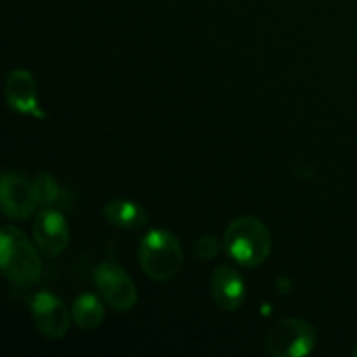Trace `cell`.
Masks as SVG:
<instances>
[{
	"mask_svg": "<svg viewBox=\"0 0 357 357\" xmlns=\"http://www.w3.org/2000/svg\"><path fill=\"white\" fill-rule=\"evenodd\" d=\"M223 250L241 267L255 268L271 255V232L261 220L255 216H239L225 229Z\"/></svg>",
	"mask_w": 357,
	"mask_h": 357,
	"instance_id": "6da1fadb",
	"label": "cell"
},
{
	"mask_svg": "<svg viewBox=\"0 0 357 357\" xmlns=\"http://www.w3.org/2000/svg\"><path fill=\"white\" fill-rule=\"evenodd\" d=\"M40 251L16 227H3L0 234V265L9 281L17 286L37 284L42 275Z\"/></svg>",
	"mask_w": 357,
	"mask_h": 357,
	"instance_id": "7a4b0ae2",
	"label": "cell"
},
{
	"mask_svg": "<svg viewBox=\"0 0 357 357\" xmlns=\"http://www.w3.org/2000/svg\"><path fill=\"white\" fill-rule=\"evenodd\" d=\"M138 261L146 278L166 282L180 274L183 267V250L173 234L153 229L139 241Z\"/></svg>",
	"mask_w": 357,
	"mask_h": 357,
	"instance_id": "3957f363",
	"label": "cell"
},
{
	"mask_svg": "<svg viewBox=\"0 0 357 357\" xmlns=\"http://www.w3.org/2000/svg\"><path fill=\"white\" fill-rule=\"evenodd\" d=\"M264 344L265 351L274 357H303L316 349L317 333L309 321L286 317L272 324Z\"/></svg>",
	"mask_w": 357,
	"mask_h": 357,
	"instance_id": "277c9868",
	"label": "cell"
},
{
	"mask_svg": "<svg viewBox=\"0 0 357 357\" xmlns=\"http://www.w3.org/2000/svg\"><path fill=\"white\" fill-rule=\"evenodd\" d=\"M98 295L117 312L131 310L138 302V289L128 272L115 260H103L94 271Z\"/></svg>",
	"mask_w": 357,
	"mask_h": 357,
	"instance_id": "5b68a950",
	"label": "cell"
},
{
	"mask_svg": "<svg viewBox=\"0 0 357 357\" xmlns=\"http://www.w3.org/2000/svg\"><path fill=\"white\" fill-rule=\"evenodd\" d=\"M33 243L45 258H56L70 243V227L66 218L52 208H42L33 220Z\"/></svg>",
	"mask_w": 357,
	"mask_h": 357,
	"instance_id": "8992f818",
	"label": "cell"
},
{
	"mask_svg": "<svg viewBox=\"0 0 357 357\" xmlns=\"http://www.w3.org/2000/svg\"><path fill=\"white\" fill-rule=\"evenodd\" d=\"M30 310L38 333L58 340L70 330V312L65 303L52 293L38 291L30 298Z\"/></svg>",
	"mask_w": 357,
	"mask_h": 357,
	"instance_id": "52a82bcc",
	"label": "cell"
},
{
	"mask_svg": "<svg viewBox=\"0 0 357 357\" xmlns=\"http://www.w3.org/2000/svg\"><path fill=\"white\" fill-rule=\"evenodd\" d=\"M0 197H2V213L9 220L28 218L33 215L35 208L38 206L33 181L16 171L3 173L0 181Z\"/></svg>",
	"mask_w": 357,
	"mask_h": 357,
	"instance_id": "ba28073f",
	"label": "cell"
},
{
	"mask_svg": "<svg viewBox=\"0 0 357 357\" xmlns=\"http://www.w3.org/2000/svg\"><path fill=\"white\" fill-rule=\"evenodd\" d=\"M209 293L216 305L225 312H236L246 300V282L230 265H218L209 279Z\"/></svg>",
	"mask_w": 357,
	"mask_h": 357,
	"instance_id": "9c48e42d",
	"label": "cell"
},
{
	"mask_svg": "<svg viewBox=\"0 0 357 357\" xmlns=\"http://www.w3.org/2000/svg\"><path fill=\"white\" fill-rule=\"evenodd\" d=\"M6 98L13 110L42 119L44 112L38 107L37 84L28 70H13L6 79Z\"/></svg>",
	"mask_w": 357,
	"mask_h": 357,
	"instance_id": "30bf717a",
	"label": "cell"
},
{
	"mask_svg": "<svg viewBox=\"0 0 357 357\" xmlns=\"http://www.w3.org/2000/svg\"><path fill=\"white\" fill-rule=\"evenodd\" d=\"M103 216L112 227L122 230H142L149 225V215L139 204L126 199H115L105 204Z\"/></svg>",
	"mask_w": 357,
	"mask_h": 357,
	"instance_id": "8fae6325",
	"label": "cell"
},
{
	"mask_svg": "<svg viewBox=\"0 0 357 357\" xmlns=\"http://www.w3.org/2000/svg\"><path fill=\"white\" fill-rule=\"evenodd\" d=\"M101 296L98 298L96 295L84 293L77 296L72 305V317L77 326L82 331H93L103 323L105 319V307Z\"/></svg>",
	"mask_w": 357,
	"mask_h": 357,
	"instance_id": "7c38bea8",
	"label": "cell"
},
{
	"mask_svg": "<svg viewBox=\"0 0 357 357\" xmlns=\"http://www.w3.org/2000/svg\"><path fill=\"white\" fill-rule=\"evenodd\" d=\"M33 190L40 208H51V206L58 201L59 188H58V183H56V180L51 176V174L40 173L38 176H35Z\"/></svg>",
	"mask_w": 357,
	"mask_h": 357,
	"instance_id": "4fadbf2b",
	"label": "cell"
},
{
	"mask_svg": "<svg viewBox=\"0 0 357 357\" xmlns=\"http://www.w3.org/2000/svg\"><path fill=\"white\" fill-rule=\"evenodd\" d=\"M220 243L215 239V237L211 236H202L199 237L197 241H195L194 244V255L199 258V260L202 261H208V260H213V258H216V255L220 253Z\"/></svg>",
	"mask_w": 357,
	"mask_h": 357,
	"instance_id": "5bb4252c",
	"label": "cell"
},
{
	"mask_svg": "<svg viewBox=\"0 0 357 357\" xmlns=\"http://www.w3.org/2000/svg\"><path fill=\"white\" fill-rule=\"evenodd\" d=\"M352 356H354V357H357V344H356V347H354V351H352Z\"/></svg>",
	"mask_w": 357,
	"mask_h": 357,
	"instance_id": "9a60e30c",
	"label": "cell"
}]
</instances>
